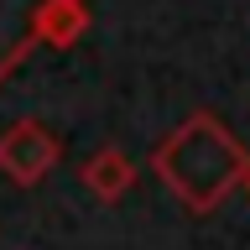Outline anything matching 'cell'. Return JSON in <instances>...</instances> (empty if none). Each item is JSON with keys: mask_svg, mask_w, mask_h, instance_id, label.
Here are the masks:
<instances>
[{"mask_svg": "<svg viewBox=\"0 0 250 250\" xmlns=\"http://www.w3.org/2000/svg\"><path fill=\"white\" fill-rule=\"evenodd\" d=\"M240 188H245V193H250V162H245V177H240Z\"/></svg>", "mask_w": 250, "mask_h": 250, "instance_id": "5b68a950", "label": "cell"}, {"mask_svg": "<svg viewBox=\"0 0 250 250\" xmlns=\"http://www.w3.org/2000/svg\"><path fill=\"white\" fill-rule=\"evenodd\" d=\"M89 21H94L89 0H42L37 16H31V37L47 47H73L89 31Z\"/></svg>", "mask_w": 250, "mask_h": 250, "instance_id": "277c9868", "label": "cell"}, {"mask_svg": "<svg viewBox=\"0 0 250 250\" xmlns=\"http://www.w3.org/2000/svg\"><path fill=\"white\" fill-rule=\"evenodd\" d=\"M58 162H62V141L42 120H11L0 130V172L16 188H37Z\"/></svg>", "mask_w": 250, "mask_h": 250, "instance_id": "7a4b0ae2", "label": "cell"}, {"mask_svg": "<svg viewBox=\"0 0 250 250\" xmlns=\"http://www.w3.org/2000/svg\"><path fill=\"white\" fill-rule=\"evenodd\" d=\"M136 177H141L136 156L120 151V146H99V151L78 167V183L89 188V198H99V203H120L125 193L136 188Z\"/></svg>", "mask_w": 250, "mask_h": 250, "instance_id": "3957f363", "label": "cell"}, {"mask_svg": "<svg viewBox=\"0 0 250 250\" xmlns=\"http://www.w3.org/2000/svg\"><path fill=\"white\" fill-rule=\"evenodd\" d=\"M250 151L234 141V130L219 115H188L172 136L156 141L151 151V172L162 177L172 198L183 203L188 214H214L219 203L229 198L240 177H245Z\"/></svg>", "mask_w": 250, "mask_h": 250, "instance_id": "6da1fadb", "label": "cell"}]
</instances>
